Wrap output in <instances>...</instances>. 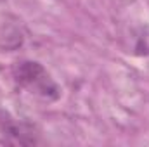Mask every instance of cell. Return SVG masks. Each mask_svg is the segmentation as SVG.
<instances>
[{
    "mask_svg": "<svg viewBox=\"0 0 149 147\" xmlns=\"http://www.w3.org/2000/svg\"><path fill=\"white\" fill-rule=\"evenodd\" d=\"M14 76L19 85L33 90L35 94L42 95L47 101H56L59 97L57 85L49 78L47 71L38 62H33V61L17 62V66L14 68Z\"/></svg>",
    "mask_w": 149,
    "mask_h": 147,
    "instance_id": "1",
    "label": "cell"
},
{
    "mask_svg": "<svg viewBox=\"0 0 149 147\" xmlns=\"http://www.w3.org/2000/svg\"><path fill=\"white\" fill-rule=\"evenodd\" d=\"M135 50L137 54H144V55H149V26H146L141 35L137 37V45H135Z\"/></svg>",
    "mask_w": 149,
    "mask_h": 147,
    "instance_id": "2",
    "label": "cell"
}]
</instances>
